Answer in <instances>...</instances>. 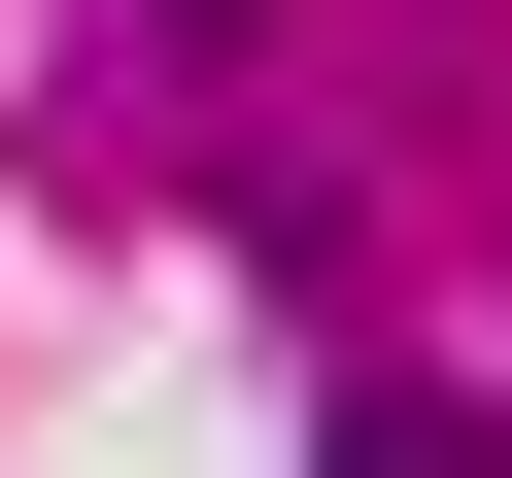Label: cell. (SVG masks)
<instances>
[{
  "label": "cell",
  "instance_id": "6da1fadb",
  "mask_svg": "<svg viewBox=\"0 0 512 478\" xmlns=\"http://www.w3.org/2000/svg\"><path fill=\"white\" fill-rule=\"evenodd\" d=\"M308 478H512V410H410V376H376V410H342Z\"/></svg>",
  "mask_w": 512,
  "mask_h": 478
}]
</instances>
